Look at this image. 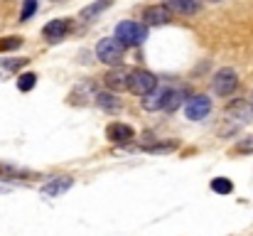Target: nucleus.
Segmentation results:
<instances>
[{"mask_svg":"<svg viewBox=\"0 0 253 236\" xmlns=\"http://www.w3.org/2000/svg\"><path fill=\"white\" fill-rule=\"evenodd\" d=\"M74 180L69 175H59V177H52L49 182H44L42 187V197H62L67 189H72Z\"/></svg>","mask_w":253,"mask_h":236,"instance_id":"11","label":"nucleus"},{"mask_svg":"<svg viewBox=\"0 0 253 236\" xmlns=\"http://www.w3.org/2000/svg\"><path fill=\"white\" fill-rule=\"evenodd\" d=\"M25 64H27V59H0V79L15 77Z\"/></svg>","mask_w":253,"mask_h":236,"instance_id":"15","label":"nucleus"},{"mask_svg":"<svg viewBox=\"0 0 253 236\" xmlns=\"http://www.w3.org/2000/svg\"><path fill=\"white\" fill-rule=\"evenodd\" d=\"M35 84H37V74H32V72L20 74V79H17V89H20V91H32Z\"/></svg>","mask_w":253,"mask_h":236,"instance_id":"22","label":"nucleus"},{"mask_svg":"<svg viewBox=\"0 0 253 236\" xmlns=\"http://www.w3.org/2000/svg\"><path fill=\"white\" fill-rule=\"evenodd\" d=\"M211 189H214L216 194H231V192H234V185H231V180H226V177H216V180H211Z\"/></svg>","mask_w":253,"mask_h":236,"instance_id":"20","label":"nucleus"},{"mask_svg":"<svg viewBox=\"0 0 253 236\" xmlns=\"http://www.w3.org/2000/svg\"><path fill=\"white\" fill-rule=\"evenodd\" d=\"M209 111H211V98H209V96L197 94V96L187 98L184 116H187L189 121H202V118H207V116H209Z\"/></svg>","mask_w":253,"mask_h":236,"instance_id":"5","label":"nucleus"},{"mask_svg":"<svg viewBox=\"0 0 253 236\" xmlns=\"http://www.w3.org/2000/svg\"><path fill=\"white\" fill-rule=\"evenodd\" d=\"M0 177H7V180H25V177H35V172H32V170H25V167L2 165V162H0Z\"/></svg>","mask_w":253,"mask_h":236,"instance_id":"16","label":"nucleus"},{"mask_svg":"<svg viewBox=\"0 0 253 236\" xmlns=\"http://www.w3.org/2000/svg\"><path fill=\"white\" fill-rule=\"evenodd\" d=\"M106 138H108L111 143H116V145H126V143H130V141L135 138V131H133L128 123L116 121V123H108V128H106Z\"/></svg>","mask_w":253,"mask_h":236,"instance_id":"9","label":"nucleus"},{"mask_svg":"<svg viewBox=\"0 0 253 236\" xmlns=\"http://www.w3.org/2000/svg\"><path fill=\"white\" fill-rule=\"evenodd\" d=\"M163 5H168L174 15H197L199 12V0H163Z\"/></svg>","mask_w":253,"mask_h":236,"instance_id":"13","label":"nucleus"},{"mask_svg":"<svg viewBox=\"0 0 253 236\" xmlns=\"http://www.w3.org/2000/svg\"><path fill=\"white\" fill-rule=\"evenodd\" d=\"M211 89H214L216 96H231L239 89V74L234 69H229V67L219 69L214 74V79H211Z\"/></svg>","mask_w":253,"mask_h":236,"instance_id":"3","label":"nucleus"},{"mask_svg":"<svg viewBox=\"0 0 253 236\" xmlns=\"http://www.w3.org/2000/svg\"><path fill=\"white\" fill-rule=\"evenodd\" d=\"M234 153H241V155H249V153H253V136H249V138H241V141L234 145Z\"/></svg>","mask_w":253,"mask_h":236,"instance_id":"23","label":"nucleus"},{"mask_svg":"<svg viewBox=\"0 0 253 236\" xmlns=\"http://www.w3.org/2000/svg\"><path fill=\"white\" fill-rule=\"evenodd\" d=\"M172 10H169L168 5H148L145 10H143V25H168L169 20H172Z\"/></svg>","mask_w":253,"mask_h":236,"instance_id":"10","label":"nucleus"},{"mask_svg":"<svg viewBox=\"0 0 253 236\" xmlns=\"http://www.w3.org/2000/svg\"><path fill=\"white\" fill-rule=\"evenodd\" d=\"M20 47H22V37H17V35L0 40V52H15V49H20Z\"/></svg>","mask_w":253,"mask_h":236,"instance_id":"21","label":"nucleus"},{"mask_svg":"<svg viewBox=\"0 0 253 236\" xmlns=\"http://www.w3.org/2000/svg\"><path fill=\"white\" fill-rule=\"evenodd\" d=\"M123 54H126V45L118 37H103L96 45V57L98 62L108 64V67H121L123 64Z\"/></svg>","mask_w":253,"mask_h":236,"instance_id":"1","label":"nucleus"},{"mask_svg":"<svg viewBox=\"0 0 253 236\" xmlns=\"http://www.w3.org/2000/svg\"><path fill=\"white\" fill-rule=\"evenodd\" d=\"M116 37H118L126 47H138V45L145 42L148 30H145V25H140V22L126 20V22H118V25H116Z\"/></svg>","mask_w":253,"mask_h":236,"instance_id":"2","label":"nucleus"},{"mask_svg":"<svg viewBox=\"0 0 253 236\" xmlns=\"http://www.w3.org/2000/svg\"><path fill=\"white\" fill-rule=\"evenodd\" d=\"M96 106H101L103 111H118L121 108V98H116V91H98Z\"/></svg>","mask_w":253,"mask_h":236,"instance_id":"14","label":"nucleus"},{"mask_svg":"<svg viewBox=\"0 0 253 236\" xmlns=\"http://www.w3.org/2000/svg\"><path fill=\"white\" fill-rule=\"evenodd\" d=\"M96 96H98V86L93 81H82L72 89L69 94V103L74 106H86V103H96Z\"/></svg>","mask_w":253,"mask_h":236,"instance_id":"7","label":"nucleus"},{"mask_svg":"<svg viewBox=\"0 0 253 236\" xmlns=\"http://www.w3.org/2000/svg\"><path fill=\"white\" fill-rule=\"evenodd\" d=\"M209 2H219V0H209Z\"/></svg>","mask_w":253,"mask_h":236,"instance_id":"27","label":"nucleus"},{"mask_svg":"<svg viewBox=\"0 0 253 236\" xmlns=\"http://www.w3.org/2000/svg\"><path fill=\"white\" fill-rule=\"evenodd\" d=\"M153 89H158V77L153 74V72H148V69H133V74H130V94H135V96H148Z\"/></svg>","mask_w":253,"mask_h":236,"instance_id":"4","label":"nucleus"},{"mask_svg":"<svg viewBox=\"0 0 253 236\" xmlns=\"http://www.w3.org/2000/svg\"><path fill=\"white\" fill-rule=\"evenodd\" d=\"M177 148V143H155V145H143V150L145 153H169V150H174Z\"/></svg>","mask_w":253,"mask_h":236,"instance_id":"24","label":"nucleus"},{"mask_svg":"<svg viewBox=\"0 0 253 236\" xmlns=\"http://www.w3.org/2000/svg\"><path fill=\"white\" fill-rule=\"evenodd\" d=\"M249 103H251V111H253V91H251V98H249Z\"/></svg>","mask_w":253,"mask_h":236,"instance_id":"26","label":"nucleus"},{"mask_svg":"<svg viewBox=\"0 0 253 236\" xmlns=\"http://www.w3.org/2000/svg\"><path fill=\"white\" fill-rule=\"evenodd\" d=\"M69 30H72V20H69V17L52 20V22L44 25V37H47L49 42H59V40H64V35H67Z\"/></svg>","mask_w":253,"mask_h":236,"instance_id":"12","label":"nucleus"},{"mask_svg":"<svg viewBox=\"0 0 253 236\" xmlns=\"http://www.w3.org/2000/svg\"><path fill=\"white\" fill-rule=\"evenodd\" d=\"M130 74H133V69H126L123 64L121 67H113L106 77H103V86L108 89V91H126V89H130Z\"/></svg>","mask_w":253,"mask_h":236,"instance_id":"6","label":"nucleus"},{"mask_svg":"<svg viewBox=\"0 0 253 236\" xmlns=\"http://www.w3.org/2000/svg\"><path fill=\"white\" fill-rule=\"evenodd\" d=\"M184 96H187V91H184V89H169L165 111H174V108H179V106H182V101H184Z\"/></svg>","mask_w":253,"mask_h":236,"instance_id":"19","label":"nucleus"},{"mask_svg":"<svg viewBox=\"0 0 253 236\" xmlns=\"http://www.w3.org/2000/svg\"><path fill=\"white\" fill-rule=\"evenodd\" d=\"M168 96H169L168 86H158V89H153L148 96H143V98H140V106H143L145 111H150V113H155V111H165Z\"/></svg>","mask_w":253,"mask_h":236,"instance_id":"8","label":"nucleus"},{"mask_svg":"<svg viewBox=\"0 0 253 236\" xmlns=\"http://www.w3.org/2000/svg\"><path fill=\"white\" fill-rule=\"evenodd\" d=\"M226 113H229V118L236 116V121H241V123H246L249 116H251V113H249V106H246L244 101H234V103L226 108Z\"/></svg>","mask_w":253,"mask_h":236,"instance_id":"18","label":"nucleus"},{"mask_svg":"<svg viewBox=\"0 0 253 236\" xmlns=\"http://www.w3.org/2000/svg\"><path fill=\"white\" fill-rule=\"evenodd\" d=\"M111 2H113V0H98V2H93V5L84 7V10H82V20H93L96 15H101L103 10H108Z\"/></svg>","mask_w":253,"mask_h":236,"instance_id":"17","label":"nucleus"},{"mask_svg":"<svg viewBox=\"0 0 253 236\" xmlns=\"http://www.w3.org/2000/svg\"><path fill=\"white\" fill-rule=\"evenodd\" d=\"M35 10H37V0H25V5H22V10H20V20H22V22L30 20V17L35 15Z\"/></svg>","mask_w":253,"mask_h":236,"instance_id":"25","label":"nucleus"}]
</instances>
